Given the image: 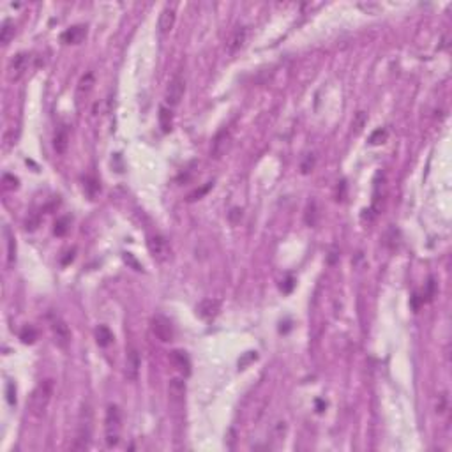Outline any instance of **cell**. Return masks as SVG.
Returning a JSON list of instances; mask_svg holds the SVG:
<instances>
[{
  "label": "cell",
  "instance_id": "26",
  "mask_svg": "<svg viewBox=\"0 0 452 452\" xmlns=\"http://www.w3.org/2000/svg\"><path fill=\"white\" fill-rule=\"evenodd\" d=\"M385 140H387V129H381V127L373 131L371 136H369V143H371V145H380Z\"/></svg>",
  "mask_w": 452,
  "mask_h": 452
},
{
  "label": "cell",
  "instance_id": "14",
  "mask_svg": "<svg viewBox=\"0 0 452 452\" xmlns=\"http://www.w3.org/2000/svg\"><path fill=\"white\" fill-rule=\"evenodd\" d=\"M217 311H219V301H216V299H205V301H202L198 304V307H196V313H198V316L203 318V320L214 318L217 314Z\"/></svg>",
  "mask_w": 452,
  "mask_h": 452
},
{
  "label": "cell",
  "instance_id": "19",
  "mask_svg": "<svg viewBox=\"0 0 452 452\" xmlns=\"http://www.w3.org/2000/svg\"><path fill=\"white\" fill-rule=\"evenodd\" d=\"M159 125H161L163 133L172 131L173 115H172V110H170L168 106H161V108H159Z\"/></svg>",
  "mask_w": 452,
  "mask_h": 452
},
{
  "label": "cell",
  "instance_id": "18",
  "mask_svg": "<svg viewBox=\"0 0 452 452\" xmlns=\"http://www.w3.org/2000/svg\"><path fill=\"white\" fill-rule=\"evenodd\" d=\"M95 341H98V344L101 348L110 346V344L113 343V332L110 331L106 325H99V327L95 329Z\"/></svg>",
  "mask_w": 452,
  "mask_h": 452
},
{
  "label": "cell",
  "instance_id": "8",
  "mask_svg": "<svg viewBox=\"0 0 452 452\" xmlns=\"http://www.w3.org/2000/svg\"><path fill=\"white\" fill-rule=\"evenodd\" d=\"M168 396L170 403L180 408L184 405V398H186V381L182 378H172L168 383Z\"/></svg>",
  "mask_w": 452,
  "mask_h": 452
},
{
  "label": "cell",
  "instance_id": "32",
  "mask_svg": "<svg viewBox=\"0 0 452 452\" xmlns=\"http://www.w3.org/2000/svg\"><path fill=\"white\" fill-rule=\"evenodd\" d=\"M228 217H230V221H232V223H237V221L242 217V210H240V209H232V212L228 214Z\"/></svg>",
  "mask_w": 452,
  "mask_h": 452
},
{
  "label": "cell",
  "instance_id": "12",
  "mask_svg": "<svg viewBox=\"0 0 452 452\" xmlns=\"http://www.w3.org/2000/svg\"><path fill=\"white\" fill-rule=\"evenodd\" d=\"M247 32H249L247 27H239L230 34L228 41H226V50H228V53H237V51L246 44Z\"/></svg>",
  "mask_w": 452,
  "mask_h": 452
},
{
  "label": "cell",
  "instance_id": "13",
  "mask_svg": "<svg viewBox=\"0 0 452 452\" xmlns=\"http://www.w3.org/2000/svg\"><path fill=\"white\" fill-rule=\"evenodd\" d=\"M87 36V25H73L62 32L60 39L66 44H80Z\"/></svg>",
  "mask_w": 452,
  "mask_h": 452
},
{
  "label": "cell",
  "instance_id": "23",
  "mask_svg": "<svg viewBox=\"0 0 452 452\" xmlns=\"http://www.w3.org/2000/svg\"><path fill=\"white\" fill-rule=\"evenodd\" d=\"M69 226H71V219H69L68 216H64V217H60V219H57V223H55V228H53L55 235H57V237H64L66 233L69 232Z\"/></svg>",
  "mask_w": 452,
  "mask_h": 452
},
{
  "label": "cell",
  "instance_id": "27",
  "mask_svg": "<svg viewBox=\"0 0 452 452\" xmlns=\"http://www.w3.org/2000/svg\"><path fill=\"white\" fill-rule=\"evenodd\" d=\"M314 163H316V159H314V155H313V154H307L306 157L302 159V163H301V172L304 173V175H307V173L313 172Z\"/></svg>",
  "mask_w": 452,
  "mask_h": 452
},
{
  "label": "cell",
  "instance_id": "9",
  "mask_svg": "<svg viewBox=\"0 0 452 452\" xmlns=\"http://www.w3.org/2000/svg\"><path fill=\"white\" fill-rule=\"evenodd\" d=\"M230 143H232V136H230L228 129H223L216 135L212 142V149H210V155L214 159H221L226 154V150L230 149Z\"/></svg>",
  "mask_w": 452,
  "mask_h": 452
},
{
  "label": "cell",
  "instance_id": "30",
  "mask_svg": "<svg viewBox=\"0 0 452 452\" xmlns=\"http://www.w3.org/2000/svg\"><path fill=\"white\" fill-rule=\"evenodd\" d=\"M364 124H366V113H364V112H359V113H357V117H355V120H353L355 133L361 131V129L364 127Z\"/></svg>",
  "mask_w": 452,
  "mask_h": 452
},
{
  "label": "cell",
  "instance_id": "15",
  "mask_svg": "<svg viewBox=\"0 0 452 452\" xmlns=\"http://www.w3.org/2000/svg\"><path fill=\"white\" fill-rule=\"evenodd\" d=\"M140 371V355L136 351V348H129L127 351V361H125V376L129 380H136Z\"/></svg>",
  "mask_w": 452,
  "mask_h": 452
},
{
  "label": "cell",
  "instance_id": "11",
  "mask_svg": "<svg viewBox=\"0 0 452 452\" xmlns=\"http://www.w3.org/2000/svg\"><path fill=\"white\" fill-rule=\"evenodd\" d=\"M175 7L173 6H166L165 9L161 11V14H159V21H157V28H159V34H170L173 28V25H175Z\"/></svg>",
  "mask_w": 452,
  "mask_h": 452
},
{
  "label": "cell",
  "instance_id": "28",
  "mask_svg": "<svg viewBox=\"0 0 452 452\" xmlns=\"http://www.w3.org/2000/svg\"><path fill=\"white\" fill-rule=\"evenodd\" d=\"M6 396H7V403L13 406L14 403H16V389H14L13 381H7V385H6Z\"/></svg>",
  "mask_w": 452,
  "mask_h": 452
},
{
  "label": "cell",
  "instance_id": "7",
  "mask_svg": "<svg viewBox=\"0 0 452 452\" xmlns=\"http://www.w3.org/2000/svg\"><path fill=\"white\" fill-rule=\"evenodd\" d=\"M147 246H149L150 254L157 262H166L170 258V247H168V242H166L165 237H161V235H152V237H149V242H147Z\"/></svg>",
  "mask_w": 452,
  "mask_h": 452
},
{
  "label": "cell",
  "instance_id": "1",
  "mask_svg": "<svg viewBox=\"0 0 452 452\" xmlns=\"http://www.w3.org/2000/svg\"><path fill=\"white\" fill-rule=\"evenodd\" d=\"M92 431H94V412L88 403H83L78 415V426H76V438L73 443V450H85L90 445Z\"/></svg>",
  "mask_w": 452,
  "mask_h": 452
},
{
  "label": "cell",
  "instance_id": "31",
  "mask_svg": "<svg viewBox=\"0 0 452 452\" xmlns=\"http://www.w3.org/2000/svg\"><path fill=\"white\" fill-rule=\"evenodd\" d=\"M18 186V179L13 175H4V187L6 189H14Z\"/></svg>",
  "mask_w": 452,
  "mask_h": 452
},
{
  "label": "cell",
  "instance_id": "22",
  "mask_svg": "<svg viewBox=\"0 0 452 452\" xmlns=\"http://www.w3.org/2000/svg\"><path fill=\"white\" fill-rule=\"evenodd\" d=\"M92 85H94V76L88 73V75H85L80 80V83H78V98H80V95H83V94L87 95L88 92H90Z\"/></svg>",
  "mask_w": 452,
  "mask_h": 452
},
{
  "label": "cell",
  "instance_id": "34",
  "mask_svg": "<svg viewBox=\"0 0 452 452\" xmlns=\"http://www.w3.org/2000/svg\"><path fill=\"white\" fill-rule=\"evenodd\" d=\"M284 283H286V284L283 286V292H292V288H294V277H288Z\"/></svg>",
  "mask_w": 452,
  "mask_h": 452
},
{
  "label": "cell",
  "instance_id": "5",
  "mask_svg": "<svg viewBox=\"0 0 452 452\" xmlns=\"http://www.w3.org/2000/svg\"><path fill=\"white\" fill-rule=\"evenodd\" d=\"M184 92H186V80L182 78V75H175L170 80L168 87H166V94H165V99L170 108L180 105V101H182L184 98Z\"/></svg>",
  "mask_w": 452,
  "mask_h": 452
},
{
  "label": "cell",
  "instance_id": "10",
  "mask_svg": "<svg viewBox=\"0 0 452 452\" xmlns=\"http://www.w3.org/2000/svg\"><path fill=\"white\" fill-rule=\"evenodd\" d=\"M28 62H30V55L21 51V53L14 55V58L11 60L9 64V75L11 80H18L25 75V71L28 69Z\"/></svg>",
  "mask_w": 452,
  "mask_h": 452
},
{
  "label": "cell",
  "instance_id": "24",
  "mask_svg": "<svg viewBox=\"0 0 452 452\" xmlns=\"http://www.w3.org/2000/svg\"><path fill=\"white\" fill-rule=\"evenodd\" d=\"M20 339L23 341L25 344H32L36 339H38V331H36L34 327H30V325H28V327H25L23 331H21Z\"/></svg>",
  "mask_w": 452,
  "mask_h": 452
},
{
  "label": "cell",
  "instance_id": "29",
  "mask_svg": "<svg viewBox=\"0 0 452 452\" xmlns=\"http://www.w3.org/2000/svg\"><path fill=\"white\" fill-rule=\"evenodd\" d=\"M210 187H212V182H209V184H207V186H205V187H202V189H196V191H195V192H191V195H189V196H187V200H189V202H195V200L202 198V196H203V195H205V192H207V191H209V189H210Z\"/></svg>",
  "mask_w": 452,
  "mask_h": 452
},
{
  "label": "cell",
  "instance_id": "21",
  "mask_svg": "<svg viewBox=\"0 0 452 452\" xmlns=\"http://www.w3.org/2000/svg\"><path fill=\"white\" fill-rule=\"evenodd\" d=\"M13 36H14V23H13V20L7 18V20H4L2 28H0V43L7 44L11 39H13Z\"/></svg>",
  "mask_w": 452,
  "mask_h": 452
},
{
  "label": "cell",
  "instance_id": "33",
  "mask_svg": "<svg viewBox=\"0 0 452 452\" xmlns=\"http://www.w3.org/2000/svg\"><path fill=\"white\" fill-rule=\"evenodd\" d=\"M445 410H447V394H442L438 401V413H443Z\"/></svg>",
  "mask_w": 452,
  "mask_h": 452
},
{
  "label": "cell",
  "instance_id": "16",
  "mask_svg": "<svg viewBox=\"0 0 452 452\" xmlns=\"http://www.w3.org/2000/svg\"><path fill=\"white\" fill-rule=\"evenodd\" d=\"M172 362L175 364L177 369H180V371L184 373V375H189V373H191V362H189L186 351H180V350L172 351Z\"/></svg>",
  "mask_w": 452,
  "mask_h": 452
},
{
  "label": "cell",
  "instance_id": "6",
  "mask_svg": "<svg viewBox=\"0 0 452 452\" xmlns=\"http://www.w3.org/2000/svg\"><path fill=\"white\" fill-rule=\"evenodd\" d=\"M150 329H152V334L159 341H163V343H170V341L173 339V325L172 321L166 316H163V314H157V316L152 318Z\"/></svg>",
  "mask_w": 452,
  "mask_h": 452
},
{
  "label": "cell",
  "instance_id": "4",
  "mask_svg": "<svg viewBox=\"0 0 452 452\" xmlns=\"http://www.w3.org/2000/svg\"><path fill=\"white\" fill-rule=\"evenodd\" d=\"M50 327H51V332H53V338H55L57 346H60L62 350H66V348L69 346V343H71V331H69V325L66 324L60 316L51 314Z\"/></svg>",
  "mask_w": 452,
  "mask_h": 452
},
{
  "label": "cell",
  "instance_id": "20",
  "mask_svg": "<svg viewBox=\"0 0 452 452\" xmlns=\"http://www.w3.org/2000/svg\"><path fill=\"white\" fill-rule=\"evenodd\" d=\"M4 233H6V239H7V264L13 265L14 260H16V242H14V235L11 233L9 226L4 228Z\"/></svg>",
  "mask_w": 452,
  "mask_h": 452
},
{
  "label": "cell",
  "instance_id": "2",
  "mask_svg": "<svg viewBox=\"0 0 452 452\" xmlns=\"http://www.w3.org/2000/svg\"><path fill=\"white\" fill-rule=\"evenodd\" d=\"M51 396H53V381L51 380L41 381L38 387L34 389V392H32L30 396V412L34 413L36 417H43V415L46 413Z\"/></svg>",
  "mask_w": 452,
  "mask_h": 452
},
{
  "label": "cell",
  "instance_id": "3",
  "mask_svg": "<svg viewBox=\"0 0 452 452\" xmlns=\"http://www.w3.org/2000/svg\"><path fill=\"white\" fill-rule=\"evenodd\" d=\"M120 431H122V415L117 405H110L106 410L105 417V436L106 445L115 447L120 442Z\"/></svg>",
  "mask_w": 452,
  "mask_h": 452
},
{
  "label": "cell",
  "instance_id": "17",
  "mask_svg": "<svg viewBox=\"0 0 452 452\" xmlns=\"http://www.w3.org/2000/svg\"><path fill=\"white\" fill-rule=\"evenodd\" d=\"M69 145V133L66 127H60L57 133H55V138H53V147L57 150V154H64L68 150Z\"/></svg>",
  "mask_w": 452,
  "mask_h": 452
},
{
  "label": "cell",
  "instance_id": "25",
  "mask_svg": "<svg viewBox=\"0 0 452 452\" xmlns=\"http://www.w3.org/2000/svg\"><path fill=\"white\" fill-rule=\"evenodd\" d=\"M318 221V209H316V202H311L307 205V212H306V223L309 226H314Z\"/></svg>",
  "mask_w": 452,
  "mask_h": 452
}]
</instances>
